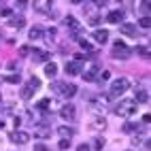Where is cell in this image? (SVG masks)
Wrapping results in <instances>:
<instances>
[{
  "instance_id": "obj_1",
  "label": "cell",
  "mask_w": 151,
  "mask_h": 151,
  "mask_svg": "<svg viewBox=\"0 0 151 151\" xmlns=\"http://www.w3.org/2000/svg\"><path fill=\"white\" fill-rule=\"evenodd\" d=\"M128 89H130V81L126 77H119V79H115V81L111 83V89H109L106 98H117V96H122L124 92H128Z\"/></svg>"
},
{
  "instance_id": "obj_2",
  "label": "cell",
  "mask_w": 151,
  "mask_h": 151,
  "mask_svg": "<svg viewBox=\"0 0 151 151\" xmlns=\"http://www.w3.org/2000/svg\"><path fill=\"white\" fill-rule=\"evenodd\" d=\"M51 89L58 98H73L77 94V85L73 83H51Z\"/></svg>"
},
{
  "instance_id": "obj_3",
  "label": "cell",
  "mask_w": 151,
  "mask_h": 151,
  "mask_svg": "<svg viewBox=\"0 0 151 151\" xmlns=\"http://www.w3.org/2000/svg\"><path fill=\"white\" fill-rule=\"evenodd\" d=\"M115 113H117V115H122V117H132V115L138 113V104L134 102V100H122V102L117 104Z\"/></svg>"
},
{
  "instance_id": "obj_4",
  "label": "cell",
  "mask_w": 151,
  "mask_h": 151,
  "mask_svg": "<svg viewBox=\"0 0 151 151\" xmlns=\"http://www.w3.org/2000/svg\"><path fill=\"white\" fill-rule=\"evenodd\" d=\"M100 75V64L98 62H92V64H87L85 70H81V77L85 79V81H96Z\"/></svg>"
},
{
  "instance_id": "obj_5",
  "label": "cell",
  "mask_w": 151,
  "mask_h": 151,
  "mask_svg": "<svg viewBox=\"0 0 151 151\" xmlns=\"http://www.w3.org/2000/svg\"><path fill=\"white\" fill-rule=\"evenodd\" d=\"M9 138H11V143H17V145H26L30 140V134L24 132V130H15V132L9 134Z\"/></svg>"
},
{
  "instance_id": "obj_6",
  "label": "cell",
  "mask_w": 151,
  "mask_h": 151,
  "mask_svg": "<svg viewBox=\"0 0 151 151\" xmlns=\"http://www.w3.org/2000/svg\"><path fill=\"white\" fill-rule=\"evenodd\" d=\"M128 55H130L128 45H126V43H115V47H113V58H117V60H126Z\"/></svg>"
},
{
  "instance_id": "obj_7",
  "label": "cell",
  "mask_w": 151,
  "mask_h": 151,
  "mask_svg": "<svg viewBox=\"0 0 151 151\" xmlns=\"http://www.w3.org/2000/svg\"><path fill=\"white\" fill-rule=\"evenodd\" d=\"M81 70H83V62L81 60H70V62L66 64V75H81Z\"/></svg>"
},
{
  "instance_id": "obj_8",
  "label": "cell",
  "mask_w": 151,
  "mask_h": 151,
  "mask_svg": "<svg viewBox=\"0 0 151 151\" xmlns=\"http://www.w3.org/2000/svg\"><path fill=\"white\" fill-rule=\"evenodd\" d=\"M77 115V109L73 104H62V109H60V117L66 119V122H70V119H75Z\"/></svg>"
},
{
  "instance_id": "obj_9",
  "label": "cell",
  "mask_w": 151,
  "mask_h": 151,
  "mask_svg": "<svg viewBox=\"0 0 151 151\" xmlns=\"http://www.w3.org/2000/svg\"><path fill=\"white\" fill-rule=\"evenodd\" d=\"M122 19H124V11H122V9H115V11H111L106 15L109 24H122Z\"/></svg>"
},
{
  "instance_id": "obj_10",
  "label": "cell",
  "mask_w": 151,
  "mask_h": 151,
  "mask_svg": "<svg viewBox=\"0 0 151 151\" xmlns=\"http://www.w3.org/2000/svg\"><path fill=\"white\" fill-rule=\"evenodd\" d=\"M119 30H122V34H126V36H136V24L122 22L119 24Z\"/></svg>"
},
{
  "instance_id": "obj_11",
  "label": "cell",
  "mask_w": 151,
  "mask_h": 151,
  "mask_svg": "<svg viewBox=\"0 0 151 151\" xmlns=\"http://www.w3.org/2000/svg\"><path fill=\"white\" fill-rule=\"evenodd\" d=\"M32 53H34V60H36V62H45V64L49 62V58H51L47 51H41V49H34Z\"/></svg>"
},
{
  "instance_id": "obj_12",
  "label": "cell",
  "mask_w": 151,
  "mask_h": 151,
  "mask_svg": "<svg viewBox=\"0 0 151 151\" xmlns=\"http://www.w3.org/2000/svg\"><path fill=\"white\" fill-rule=\"evenodd\" d=\"M94 41H98V43H106L109 41V32H106V30H96V32H94Z\"/></svg>"
},
{
  "instance_id": "obj_13",
  "label": "cell",
  "mask_w": 151,
  "mask_h": 151,
  "mask_svg": "<svg viewBox=\"0 0 151 151\" xmlns=\"http://www.w3.org/2000/svg\"><path fill=\"white\" fill-rule=\"evenodd\" d=\"M58 134H60V136H62V138H66V140H70V138H73V134H75V132H73V128H66V126H60V128H58Z\"/></svg>"
},
{
  "instance_id": "obj_14",
  "label": "cell",
  "mask_w": 151,
  "mask_h": 151,
  "mask_svg": "<svg viewBox=\"0 0 151 151\" xmlns=\"http://www.w3.org/2000/svg\"><path fill=\"white\" fill-rule=\"evenodd\" d=\"M49 134H51V128H47L45 124H41V126H36V136H41V138H47Z\"/></svg>"
},
{
  "instance_id": "obj_15",
  "label": "cell",
  "mask_w": 151,
  "mask_h": 151,
  "mask_svg": "<svg viewBox=\"0 0 151 151\" xmlns=\"http://www.w3.org/2000/svg\"><path fill=\"white\" fill-rule=\"evenodd\" d=\"M45 75L53 79V77L58 75V66H55L53 62H47V64H45Z\"/></svg>"
},
{
  "instance_id": "obj_16",
  "label": "cell",
  "mask_w": 151,
  "mask_h": 151,
  "mask_svg": "<svg viewBox=\"0 0 151 151\" xmlns=\"http://www.w3.org/2000/svg\"><path fill=\"white\" fill-rule=\"evenodd\" d=\"M134 102H149V94L145 92V89H136V94H134Z\"/></svg>"
},
{
  "instance_id": "obj_17",
  "label": "cell",
  "mask_w": 151,
  "mask_h": 151,
  "mask_svg": "<svg viewBox=\"0 0 151 151\" xmlns=\"http://www.w3.org/2000/svg\"><path fill=\"white\" fill-rule=\"evenodd\" d=\"M64 24H66L68 28H73V30H77V32H79V30H81V24H79V22H77L75 17H70V15H68V17L64 19Z\"/></svg>"
},
{
  "instance_id": "obj_18",
  "label": "cell",
  "mask_w": 151,
  "mask_h": 151,
  "mask_svg": "<svg viewBox=\"0 0 151 151\" xmlns=\"http://www.w3.org/2000/svg\"><path fill=\"white\" fill-rule=\"evenodd\" d=\"M9 26H13V28H24V26H26V19H24V17H11V19H9Z\"/></svg>"
},
{
  "instance_id": "obj_19",
  "label": "cell",
  "mask_w": 151,
  "mask_h": 151,
  "mask_svg": "<svg viewBox=\"0 0 151 151\" xmlns=\"http://www.w3.org/2000/svg\"><path fill=\"white\" fill-rule=\"evenodd\" d=\"M43 34H45V32H43L41 28H32L28 36H30V41H38V38H43Z\"/></svg>"
},
{
  "instance_id": "obj_20",
  "label": "cell",
  "mask_w": 151,
  "mask_h": 151,
  "mask_svg": "<svg viewBox=\"0 0 151 151\" xmlns=\"http://www.w3.org/2000/svg\"><path fill=\"white\" fill-rule=\"evenodd\" d=\"M122 130H124V132H138L140 126H138V124H134V122H126Z\"/></svg>"
},
{
  "instance_id": "obj_21",
  "label": "cell",
  "mask_w": 151,
  "mask_h": 151,
  "mask_svg": "<svg viewBox=\"0 0 151 151\" xmlns=\"http://www.w3.org/2000/svg\"><path fill=\"white\" fill-rule=\"evenodd\" d=\"M136 53H138V55H143V58H149V47H145V45L136 47Z\"/></svg>"
},
{
  "instance_id": "obj_22",
  "label": "cell",
  "mask_w": 151,
  "mask_h": 151,
  "mask_svg": "<svg viewBox=\"0 0 151 151\" xmlns=\"http://www.w3.org/2000/svg\"><path fill=\"white\" fill-rule=\"evenodd\" d=\"M32 92H34V89L30 87V85H26V87L22 89V98H26V100H28V98H32Z\"/></svg>"
},
{
  "instance_id": "obj_23",
  "label": "cell",
  "mask_w": 151,
  "mask_h": 151,
  "mask_svg": "<svg viewBox=\"0 0 151 151\" xmlns=\"http://www.w3.org/2000/svg\"><path fill=\"white\" fill-rule=\"evenodd\" d=\"M138 24H140V28H145V30H147V28L151 26V19H149V17H140V19H138Z\"/></svg>"
},
{
  "instance_id": "obj_24",
  "label": "cell",
  "mask_w": 151,
  "mask_h": 151,
  "mask_svg": "<svg viewBox=\"0 0 151 151\" xmlns=\"http://www.w3.org/2000/svg\"><path fill=\"white\" fill-rule=\"evenodd\" d=\"M28 85L32 87V89H38V87H41V81H38L36 77H32V79H30V83H28Z\"/></svg>"
},
{
  "instance_id": "obj_25",
  "label": "cell",
  "mask_w": 151,
  "mask_h": 151,
  "mask_svg": "<svg viewBox=\"0 0 151 151\" xmlns=\"http://www.w3.org/2000/svg\"><path fill=\"white\" fill-rule=\"evenodd\" d=\"M45 36H47V43H53V38H55V30H47Z\"/></svg>"
},
{
  "instance_id": "obj_26",
  "label": "cell",
  "mask_w": 151,
  "mask_h": 151,
  "mask_svg": "<svg viewBox=\"0 0 151 151\" xmlns=\"http://www.w3.org/2000/svg\"><path fill=\"white\" fill-rule=\"evenodd\" d=\"M49 104H51V100H49V98H45V100H41V102H38V109H41V111H45Z\"/></svg>"
},
{
  "instance_id": "obj_27",
  "label": "cell",
  "mask_w": 151,
  "mask_h": 151,
  "mask_svg": "<svg viewBox=\"0 0 151 151\" xmlns=\"http://www.w3.org/2000/svg\"><path fill=\"white\" fill-rule=\"evenodd\" d=\"M109 77H111V73H109V70H100V75H98V79H100V81H106Z\"/></svg>"
},
{
  "instance_id": "obj_28",
  "label": "cell",
  "mask_w": 151,
  "mask_h": 151,
  "mask_svg": "<svg viewBox=\"0 0 151 151\" xmlns=\"http://www.w3.org/2000/svg\"><path fill=\"white\" fill-rule=\"evenodd\" d=\"M34 151H49V147H47L45 143H36V145H34Z\"/></svg>"
},
{
  "instance_id": "obj_29",
  "label": "cell",
  "mask_w": 151,
  "mask_h": 151,
  "mask_svg": "<svg viewBox=\"0 0 151 151\" xmlns=\"http://www.w3.org/2000/svg\"><path fill=\"white\" fill-rule=\"evenodd\" d=\"M102 147H104V140H102V138H96V140H94V149H98V151H100Z\"/></svg>"
},
{
  "instance_id": "obj_30",
  "label": "cell",
  "mask_w": 151,
  "mask_h": 151,
  "mask_svg": "<svg viewBox=\"0 0 151 151\" xmlns=\"http://www.w3.org/2000/svg\"><path fill=\"white\" fill-rule=\"evenodd\" d=\"M94 128H106V122H104V119H96V122H94Z\"/></svg>"
},
{
  "instance_id": "obj_31",
  "label": "cell",
  "mask_w": 151,
  "mask_h": 151,
  "mask_svg": "<svg viewBox=\"0 0 151 151\" xmlns=\"http://www.w3.org/2000/svg\"><path fill=\"white\" fill-rule=\"evenodd\" d=\"M68 147H70V140H66V138H62V140H60V149H64V151H66Z\"/></svg>"
},
{
  "instance_id": "obj_32",
  "label": "cell",
  "mask_w": 151,
  "mask_h": 151,
  "mask_svg": "<svg viewBox=\"0 0 151 151\" xmlns=\"http://www.w3.org/2000/svg\"><path fill=\"white\" fill-rule=\"evenodd\" d=\"M6 81H9V83H19V77H17V75H9Z\"/></svg>"
},
{
  "instance_id": "obj_33",
  "label": "cell",
  "mask_w": 151,
  "mask_h": 151,
  "mask_svg": "<svg viewBox=\"0 0 151 151\" xmlns=\"http://www.w3.org/2000/svg\"><path fill=\"white\" fill-rule=\"evenodd\" d=\"M0 13H2V17H11V9H0Z\"/></svg>"
},
{
  "instance_id": "obj_34",
  "label": "cell",
  "mask_w": 151,
  "mask_h": 151,
  "mask_svg": "<svg viewBox=\"0 0 151 151\" xmlns=\"http://www.w3.org/2000/svg\"><path fill=\"white\" fill-rule=\"evenodd\" d=\"M77 151H92V147H89V145H79Z\"/></svg>"
},
{
  "instance_id": "obj_35",
  "label": "cell",
  "mask_w": 151,
  "mask_h": 151,
  "mask_svg": "<svg viewBox=\"0 0 151 151\" xmlns=\"http://www.w3.org/2000/svg\"><path fill=\"white\" fill-rule=\"evenodd\" d=\"M81 47H83V49H87V51H89V49H92V45H89L87 41H81Z\"/></svg>"
},
{
  "instance_id": "obj_36",
  "label": "cell",
  "mask_w": 151,
  "mask_h": 151,
  "mask_svg": "<svg viewBox=\"0 0 151 151\" xmlns=\"http://www.w3.org/2000/svg\"><path fill=\"white\" fill-rule=\"evenodd\" d=\"M19 55H28V47H22V49H19Z\"/></svg>"
},
{
  "instance_id": "obj_37",
  "label": "cell",
  "mask_w": 151,
  "mask_h": 151,
  "mask_svg": "<svg viewBox=\"0 0 151 151\" xmlns=\"http://www.w3.org/2000/svg\"><path fill=\"white\" fill-rule=\"evenodd\" d=\"M0 128H4V124H2V122H0Z\"/></svg>"
}]
</instances>
